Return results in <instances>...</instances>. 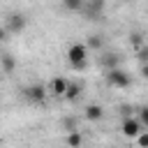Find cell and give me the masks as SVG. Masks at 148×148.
I'll return each mask as SVG.
<instances>
[{
    "instance_id": "obj_7",
    "label": "cell",
    "mask_w": 148,
    "mask_h": 148,
    "mask_svg": "<svg viewBox=\"0 0 148 148\" xmlns=\"http://www.w3.org/2000/svg\"><path fill=\"white\" fill-rule=\"evenodd\" d=\"M65 88H67V81H65L62 76H56V79L49 81L46 92H49L51 97H62V95H65Z\"/></svg>"
},
{
    "instance_id": "obj_2",
    "label": "cell",
    "mask_w": 148,
    "mask_h": 148,
    "mask_svg": "<svg viewBox=\"0 0 148 148\" xmlns=\"http://www.w3.org/2000/svg\"><path fill=\"white\" fill-rule=\"evenodd\" d=\"M25 25H28V18H25V14H21V12H12V14L5 18V30H7L9 35H21V32L25 30Z\"/></svg>"
},
{
    "instance_id": "obj_10",
    "label": "cell",
    "mask_w": 148,
    "mask_h": 148,
    "mask_svg": "<svg viewBox=\"0 0 148 148\" xmlns=\"http://www.w3.org/2000/svg\"><path fill=\"white\" fill-rule=\"evenodd\" d=\"M83 116H86V120L97 123V120H102V118H104V109H102L99 104H88V106H86V111H83Z\"/></svg>"
},
{
    "instance_id": "obj_16",
    "label": "cell",
    "mask_w": 148,
    "mask_h": 148,
    "mask_svg": "<svg viewBox=\"0 0 148 148\" xmlns=\"http://www.w3.org/2000/svg\"><path fill=\"white\" fill-rule=\"evenodd\" d=\"M139 123L143 125V130H148V109H146V106L139 109Z\"/></svg>"
},
{
    "instance_id": "obj_6",
    "label": "cell",
    "mask_w": 148,
    "mask_h": 148,
    "mask_svg": "<svg viewBox=\"0 0 148 148\" xmlns=\"http://www.w3.org/2000/svg\"><path fill=\"white\" fill-rule=\"evenodd\" d=\"M23 95H25V99H30V102H35V104H42V102L49 97L46 86H42V83H32V86H28V88L23 90Z\"/></svg>"
},
{
    "instance_id": "obj_1",
    "label": "cell",
    "mask_w": 148,
    "mask_h": 148,
    "mask_svg": "<svg viewBox=\"0 0 148 148\" xmlns=\"http://www.w3.org/2000/svg\"><path fill=\"white\" fill-rule=\"evenodd\" d=\"M88 49H86V44H72L69 49H67V60H69V65L74 67V69H86L88 67Z\"/></svg>"
},
{
    "instance_id": "obj_14",
    "label": "cell",
    "mask_w": 148,
    "mask_h": 148,
    "mask_svg": "<svg viewBox=\"0 0 148 148\" xmlns=\"http://www.w3.org/2000/svg\"><path fill=\"white\" fill-rule=\"evenodd\" d=\"M62 7H65L67 12H81L83 0H62Z\"/></svg>"
},
{
    "instance_id": "obj_17",
    "label": "cell",
    "mask_w": 148,
    "mask_h": 148,
    "mask_svg": "<svg viewBox=\"0 0 148 148\" xmlns=\"http://www.w3.org/2000/svg\"><path fill=\"white\" fill-rule=\"evenodd\" d=\"M136 141H139V148H146V146H148V130H143V132L136 136Z\"/></svg>"
},
{
    "instance_id": "obj_9",
    "label": "cell",
    "mask_w": 148,
    "mask_h": 148,
    "mask_svg": "<svg viewBox=\"0 0 148 148\" xmlns=\"http://www.w3.org/2000/svg\"><path fill=\"white\" fill-rule=\"evenodd\" d=\"M81 90H83V86L79 83V81H67V88H65V99L67 102H74L76 97H81Z\"/></svg>"
},
{
    "instance_id": "obj_8",
    "label": "cell",
    "mask_w": 148,
    "mask_h": 148,
    "mask_svg": "<svg viewBox=\"0 0 148 148\" xmlns=\"http://www.w3.org/2000/svg\"><path fill=\"white\" fill-rule=\"evenodd\" d=\"M16 67H18V62L12 53H0V72L2 74H14Z\"/></svg>"
},
{
    "instance_id": "obj_13",
    "label": "cell",
    "mask_w": 148,
    "mask_h": 148,
    "mask_svg": "<svg viewBox=\"0 0 148 148\" xmlns=\"http://www.w3.org/2000/svg\"><path fill=\"white\" fill-rule=\"evenodd\" d=\"M65 141H67L69 148H81V146H83V134H81L79 130H76V132H67V139H65Z\"/></svg>"
},
{
    "instance_id": "obj_4",
    "label": "cell",
    "mask_w": 148,
    "mask_h": 148,
    "mask_svg": "<svg viewBox=\"0 0 148 148\" xmlns=\"http://www.w3.org/2000/svg\"><path fill=\"white\" fill-rule=\"evenodd\" d=\"M104 7H106V2H104V0H83L81 12L86 14V18H88V21H99V18H102V14H104Z\"/></svg>"
},
{
    "instance_id": "obj_11",
    "label": "cell",
    "mask_w": 148,
    "mask_h": 148,
    "mask_svg": "<svg viewBox=\"0 0 148 148\" xmlns=\"http://www.w3.org/2000/svg\"><path fill=\"white\" fill-rule=\"evenodd\" d=\"M102 65H104L106 72H109V69H116V67H120V56H118V53H106V56L102 58Z\"/></svg>"
},
{
    "instance_id": "obj_12",
    "label": "cell",
    "mask_w": 148,
    "mask_h": 148,
    "mask_svg": "<svg viewBox=\"0 0 148 148\" xmlns=\"http://www.w3.org/2000/svg\"><path fill=\"white\" fill-rule=\"evenodd\" d=\"M102 46H104L102 35H88V39H86V49L88 51H99Z\"/></svg>"
},
{
    "instance_id": "obj_15",
    "label": "cell",
    "mask_w": 148,
    "mask_h": 148,
    "mask_svg": "<svg viewBox=\"0 0 148 148\" xmlns=\"http://www.w3.org/2000/svg\"><path fill=\"white\" fill-rule=\"evenodd\" d=\"M62 130H65V132H76V130H79V127H76V118H74V116H67V118L62 120Z\"/></svg>"
},
{
    "instance_id": "obj_18",
    "label": "cell",
    "mask_w": 148,
    "mask_h": 148,
    "mask_svg": "<svg viewBox=\"0 0 148 148\" xmlns=\"http://www.w3.org/2000/svg\"><path fill=\"white\" fill-rule=\"evenodd\" d=\"M7 39H9V32L5 30V25H0V44H2V42H7Z\"/></svg>"
},
{
    "instance_id": "obj_3",
    "label": "cell",
    "mask_w": 148,
    "mask_h": 148,
    "mask_svg": "<svg viewBox=\"0 0 148 148\" xmlns=\"http://www.w3.org/2000/svg\"><path fill=\"white\" fill-rule=\"evenodd\" d=\"M106 83L111 88H127L132 83V76L123 69V67H116V69H109L106 72Z\"/></svg>"
},
{
    "instance_id": "obj_5",
    "label": "cell",
    "mask_w": 148,
    "mask_h": 148,
    "mask_svg": "<svg viewBox=\"0 0 148 148\" xmlns=\"http://www.w3.org/2000/svg\"><path fill=\"white\" fill-rule=\"evenodd\" d=\"M120 132H123V136H127V139H136V136L143 132V125L139 123L136 116H127V118H123Z\"/></svg>"
}]
</instances>
